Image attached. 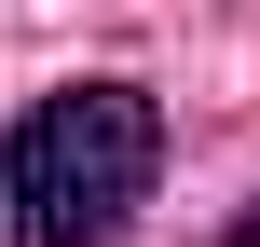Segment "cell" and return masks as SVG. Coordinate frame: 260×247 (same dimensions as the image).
<instances>
[{
	"label": "cell",
	"mask_w": 260,
	"mask_h": 247,
	"mask_svg": "<svg viewBox=\"0 0 260 247\" xmlns=\"http://www.w3.org/2000/svg\"><path fill=\"white\" fill-rule=\"evenodd\" d=\"M165 179V110L137 83H55L0 138V206L14 247H110Z\"/></svg>",
	"instance_id": "obj_1"
}]
</instances>
